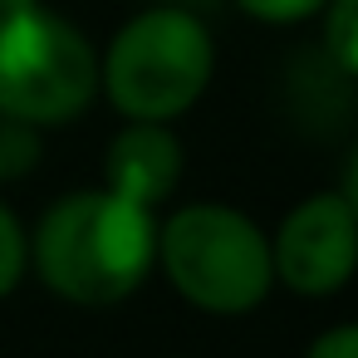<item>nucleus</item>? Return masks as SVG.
<instances>
[{
	"mask_svg": "<svg viewBox=\"0 0 358 358\" xmlns=\"http://www.w3.org/2000/svg\"><path fill=\"white\" fill-rule=\"evenodd\" d=\"M30 260L59 299L94 309L118 304L148 280L157 260L152 206H138L108 187L69 192L45 211L30 241Z\"/></svg>",
	"mask_w": 358,
	"mask_h": 358,
	"instance_id": "1",
	"label": "nucleus"
},
{
	"mask_svg": "<svg viewBox=\"0 0 358 358\" xmlns=\"http://www.w3.org/2000/svg\"><path fill=\"white\" fill-rule=\"evenodd\" d=\"M211 69H216V50L206 25L187 6H157L133 15L113 35L99 64V89L123 118L172 123L206 94Z\"/></svg>",
	"mask_w": 358,
	"mask_h": 358,
	"instance_id": "2",
	"label": "nucleus"
},
{
	"mask_svg": "<svg viewBox=\"0 0 358 358\" xmlns=\"http://www.w3.org/2000/svg\"><path fill=\"white\" fill-rule=\"evenodd\" d=\"M157 260L177 294L206 314H245L275 285L270 241L236 206L196 201L157 231Z\"/></svg>",
	"mask_w": 358,
	"mask_h": 358,
	"instance_id": "3",
	"label": "nucleus"
},
{
	"mask_svg": "<svg viewBox=\"0 0 358 358\" xmlns=\"http://www.w3.org/2000/svg\"><path fill=\"white\" fill-rule=\"evenodd\" d=\"M99 94V59L89 40L35 6H0V113L35 128L74 123Z\"/></svg>",
	"mask_w": 358,
	"mask_h": 358,
	"instance_id": "4",
	"label": "nucleus"
},
{
	"mask_svg": "<svg viewBox=\"0 0 358 358\" xmlns=\"http://www.w3.org/2000/svg\"><path fill=\"white\" fill-rule=\"evenodd\" d=\"M270 260L285 289L304 299L338 294L358 270V216L348 211L338 192L304 196L280 221V236L270 241Z\"/></svg>",
	"mask_w": 358,
	"mask_h": 358,
	"instance_id": "5",
	"label": "nucleus"
},
{
	"mask_svg": "<svg viewBox=\"0 0 358 358\" xmlns=\"http://www.w3.org/2000/svg\"><path fill=\"white\" fill-rule=\"evenodd\" d=\"M128 123L133 128H123L103 157L108 192L138 206H162L182 182V143L167 123H152V118H128Z\"/></svg>",
	"mask_w": 358,
	"mask_h": 358,
	"instance_id": "6",
	"label": "nucleus"
},
{
	"mask_svg": "<svg viewBox=\"0 0 358 358\" xmlns=\"http://www.w3.org/2000/svg\"><path fill=\"white\" fill-rule=\"evenodd\" d=\"M45 143H40V128L25 123V118H10L0 113V182H20L35 172Z\"/></svg>",
	"mask_w": 358,
	"mask_h": 358,
	"instance_id": "7",
	"label": "nucleus"
},
{
	"mask_svg": "<svg viewBox=\"0 0 358 358\" xmlns=\"http://www.w3.org/2000/svg\"><path fill=\"white\" fill-rule=\"evenodd\" d=\"M324 50L329 59L358 79V0H329V20H324Z\"/></svg>",
	"mask_w": 358,
	"mask_h": 358,
	"instance_id": "8",
	"label": "nucleus"
},
{
	"mask_svg": "<svg viewBox=\"0 0 358 358\" xmlns=\"http://www.w3.org/2000/svg\"><path fill=\"white\" fill-rule=\"evenodd\" d=\"M25 265H30V241H25L15 211L0 201V299L15 294V285L25 280Z\"/></svg>",
	"mask_w": 358,
	"mask_h": 358,
	"instance_id": "9",
	"label": "nucleus"
},
{
	"mask_svg": "<svg viewBox=\"0 0 358 358\" xmlns=\"http://www.w3.org/2000/svg\"><path fill=\"white\" fill-rule=\"evenodd\" d=\"M236 6L260 25H299V20L319 15L329 0H236Z\"/></svg>",
	"mask_w": 358,
	"mask_h": 358,
	"instance_id": "10",
	"label": "nucleus"
},
{
	"mask_svg": "<svg viewBox=\"0 0 358 358\" xmlns=\"http://www.w3.org/2000/svg\"><path fill=\"white\" fill-rule=\"evenodd\" d=\"M304 358H358V324H338V329H324Z\"/></svg>",
	"mask_w": 358,
	"mask_h": 358,
	"instance_id": "11",
	"label": "nucleus"
},
{
	"mask_svg": "<svg viewBox=\"0 0 358 358\" xmlns=\"http://www.w3.org/2000/svg\"><path fill=\"white\" fill-rule=\"evenodd\" d=\"M338 196L348 201V211L358 216V152L348 157V172H343V187H338Z\"/></svg>",
	"mask_w": 358,
	"mask_h": 358,
	"instance_id": "12",
	"label": "nucleus"
},
{
	"mask_svg": "<svg viewBox=\"0 0 358 358\" xmlns=\"http://www.w3.org/2000/svg\"><path fill=\"white\" fill-rule=\"evenodd\" d=\"M0 6H35V0H0Z\"/></svg>",
	"mask_w": 358,
	"mask_h": 358,
	"instance_id": "13",
	"label": "nucleus"
}]
</instances>
